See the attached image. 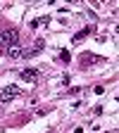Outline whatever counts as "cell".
<instances>
[{"label": "cell", "instance_id": "7a4b0ae2", "mask_svg": "<svg viewBox=\"0 0 119 133\" xmlns=\"http://www.w3.org/2000/svg\"><path fill=\"white\" fill-rule=\"evenodd\" d=\"M17 95H19V88L10 86V88H5V90H0V102H10V100L17 97Z\"/></svg>", "mask_w": 119, "mask_h": 133}, {"label": "cell", "instance_id": "8992f818", "mask_svg": "<svg viewBox=\"0 0 119 133\" xmlns=\"http://www.w3.org/2000/svg\"><path fill=\"white\" fill-rule=\"evenodd\" d=\"M7 55H10V57H14V59H17V57H24V50H22V48H19V45H12V48H10V50H7Z\"/></svg>", "mask_w": 119, "mask_h": 133}, {"label": "cell", "instance_id": "6da1fadb", "mask_svg": "<svg viewBox=\"0 0 119 133\" xmlns=\"http://www.w3.org/2000/svg\"><path fill=\"white\" fill-rule=\"evenodd\" d=\"M17 41H19L17 29H5V31H0V45H3V48H12V45H17Z\"/></svg>", "mask_w": 119, "mask_h": 133}, {"label": "cell", "instance_id": "277c9868", "mask_svg": "<svg viewBox=\"0 0 119 133\" xmlns=\"http://www.w3.org/2000/svg\"><path fill=\"white\" fill-rule=\"evenodd\" d=\"M22 78L24 81H38V69H24L22 71Z\"/></svg>", "mask_w": 119, "mask_h": 133}, {"label": "cell", "instance_id": "52a82bcc", "mask_svg": "<svg viewBox=\"0 0 119 133\" xmlns=\"http://www.w3.org/2000/svg\"><path fill=\"white\" fill-rule=\"evenodd\" d=\"M60 57H62V62H69V59H72V55H69V50H62V52H60Z\"/></svg>", "mask_w": 119, "mask_h": 133}, {"label": "cell", "instance_id": "ba28073f", "mask_svg": "<svg viewBox=\"0 0 119 133\" xmlns=\"http://www.w3.org/2000/svg\"><path fill=\"white\" fill-rule=\"evenodd\" d=\"M117 33H119V26H117Z\"/></svg>", "mask_w": 119, "mask_h": 133}, {"label": "cell", "instance_id": "5b68a950", "mask_svg": "<svg viewBox=\"0 0 119 133\" xmlns=\"http://www.w3.org/2000/svg\"><path fill=\"white\" fill-rule=\"evenodd\" d=\"M95 62H100V57H98V55H91V52L81 55V64H83V66H86V64H95Z\"/></svg>", "mask_w": 119, "mask_h": 133}, {"label": "cell", "instance_id": "3957f363", "mask_svg": "<svg viewBox=\"0 0 119 133\" xmlns=\"http://www.w3.org/2000/svg\"><path fill=\"white\" fill-rule=\"evenodd\" d=\"M91 33H93V29H91V26H88V29H81L79 33H74V38H72V43H74V45H79V43H81L83 38H88Z\"/></svg>", "mask_w": 119, "mask_h": 133}]
</instances>
